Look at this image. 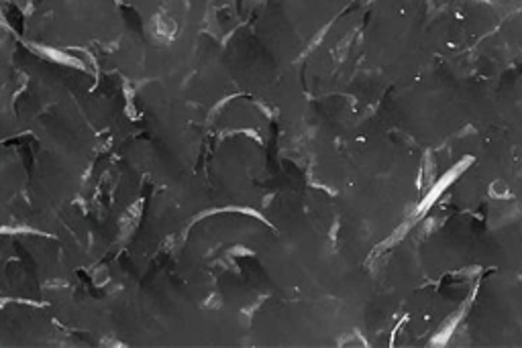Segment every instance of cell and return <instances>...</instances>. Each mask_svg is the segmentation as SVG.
I'll return each mask as SVG.
<instances>
[{
  "mask_svg": "<svg viewBox=\"0 0 522 348\" xmlns=\"http://www.w3.org/2000/svg\"><path fill=\"white\" fill-rule=\"evenodd\" d=\"M463 167H465V165L461 163V165H459V167H455V169H451V171H449V173H447V175H445V177H443V179H441V181H439L437 185H434V188H432V190L428 192V196L425 197V200H422V204H420V208H418V214L422 212V210H427V208H428V206H430V204H432L434 200H437V197H439V194H441V192H443V190L447 188V185H449V183H451V179H455V177L459 175V173H461V171H463Z\"/></svg>",
  "mask_w": 522,
  "mask_h": 348,
  "instance_id": "obj_1",
  "label": "cell"
},
{
  "mask_svg": "<svg viewBox=\"0 0 522 348\" xmlns=\"http://www.w3.org/2000/svg\"><path fill=\"white\" fill-rule=\"evenodd\" d=\"M481 2H492V0H481Z\"/></svg>",
  "mask_w": 522,
  "mask_h": 348,
  "instance_id": "obj_2",
  "label": "cell"
}]
</instances>
